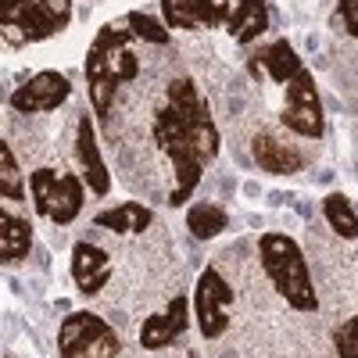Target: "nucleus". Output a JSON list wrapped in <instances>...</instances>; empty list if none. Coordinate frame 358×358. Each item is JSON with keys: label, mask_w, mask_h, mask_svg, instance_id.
<instances>
[{"label": "nucleus", "mask_w": 358, "mask_h": 358, "mask_svg": "<svg viewBox=\"0 0 358 358\" xmlns=\"http://www.w3.org/2000/svg\"><path fill=\"white\" fill-rule=\"evenodd\" d=\"M151 136L158 143V151L169 158L172 176H176L169 204L172 208L187 204L194 197L197 183H201L204 169L215 162L219 147H222L212 108H208L204 94L197 90V83L190 76H179V79L169 83L165 104L155 111Z\"/></svg>", "instance_id": "f257e3e1"}, {"label": "nucleus", "mask_w": 358, "mask_h": 358, "mask_svg": "<svg viewBox=\"0 0 358 358\" xmlns=\"http://www.w3.org/2000/svg\"><path fill=\"white\" fill-rule=\"evenodd\" d=\"M140 76V62L133 54V33L126 22H108L97 29L94 43L86 50V90L97 118H108L118 86Z\"/></svg>", "instance_id": "f03ea898"}, {"label": "nucleus", "mask_w": 358, "mask_h": 358, "mask_svg": "<svg viewBox=\"0 0 358 358\" xmlns=\"http://www.w3.org/2000/svg\"><path fill=\"white\" fill-rule=\"evenodd\" d=\"M258 262L265 268L273 290L283 297V301L294 312H315L319 308V294L312 283V268L305 262L301 244L287 233H262L258 236Z\"/></svg>", "instance_id": "7ed1b4c3"}, {"label": "nucleus", "mask_w": 358, "mask_h": 358, "mask_svg": "<svg viewBox=\"0 0 358 358\" xmlns=\"http://www.w3.org/2000/svg\"><path fill=\"white\" fill-rule=\"evenodd\" d=\"M29 197H33V208L43 219H50L54 226H69L79 219L86 204V183L72 172L36 169L29 176Z\"/></svg>", "instance_id": "20e7f679"}, {"label": "nucleus", "mask_w": 358, "mask_h": 358, "mask_svg": "<svg viewBox=\"0 0 358 358\" xmlns=\"http://www.w3.org/2000/svg\"><path fill=\"white\" fill-rule=\"evenodd\" d=\"M72 22V0H0V25L25 43L57 36Z\"/></svg>", "instance_id": "39448f33"}, {"label": "nucleus", "mask_w": 358, "mask_h": 358, "mask_svg": "<svg viewBox=\"0 0 358 358\" xmlns=\"http://www.w3.org/2000/svg\"><path fill=\"white\" fill-rule=\"evenodd\" d=\"M122 341L94 312H69L57 330V355L62 358H118Z\"/></svg>", "instance_id": "423d86ee"}, {"label": "nucleus", "mask_w": 358, "mask_h": 358, "mask_svg": "<svg viewBox=\"0 0 358 358\" xmlns=\"http://www.w3.org/2000/svg\"><path fill=\"white\" fill-rule=\"evenodd\" d=\"M233 301H236V294H233L229 280L219 273L215 265H208L204 273L197 276L194 294H190V312L197 319V330H201L204 341H219L229 330Z\"/></svg>", "instance_id": "0eeeda50"}, {"label": "nucleus", "mask_w": 358, "mask_h": 358, "mask_svg": "<svg viewBox=\"0 0 358 358\" xmlns=\"http://www.w3.org/2000/svg\"><path fill=\"white\" fill-rule=\"evenodd\" d=\"M283 94V111H280V122L305 136V140H319L326 133V115H322V97H319V86H315V76L308 69H301L287 86Z\"/></svg>", "instance_id": "6e6552de"}, {"label": "nucleus", "mask_w": 358, "mask_h": 358, "mask_svg": "<svg viewBox=\"0 0 358 358\" xmlns=\"http://www.w3.org/2000/svg\"><path fill=\"white\" fill-rule=\"evenodd\" d=\"M72 94V83L65 72L57 69H43L36 76H29L22 86H15V94L8 97V104L22 115H47L54 108H62Z\"/></svg>", "instance_id": "1a4fd4ad"}, {"label": "nucleus", "mask_w": 358, "mask_h": 358, "mask_svg": "<svg viewBox=\"0 0 358 358\" xmlns=\"http://www.w3.org/2000/svg\"><path fill=\"white\" fill-rule=\"evenodd\" d=\"M187 326H190V297L176 294L162 312L143 319V326H140V348L143 351H162V348H169V344H176L179 337H183Z\"/></svg>", "instance_id": "9d476101"}, {"label": "nucleus", "mask_w": 358, "mask_h": 358, "mask_svg": "<svg viewBox=\"0 0 358 358\" xmlns=\"http://www.w3.org/2000/svg\"><path fill=\"white\" fill-rule=\"evenodd\" d=\"M76 162H79V179L86 183V190H94L97 197H104L111 190V172L104 165V155H101V140H97V129H94V118L83 115L79 126H76Z\"/></svg>", "instance_id": "9b49d317"}, {"label": "nucleus", "mask_w": 358, "mask_h": 358, "mask_svg": "<svg viewBox=\"0 0 358 358\" xmlns=\"http://www.w3.org/2000/svg\"><path fill=\"white\" fill-rule=\"evenodd\" d=\"M69 268H72V283L79 287V294L94 297L111 280V255L101 244H94V241H76L72 244Z\"/></svg>", "instance_id": "f8f14e48"}, {"label": "nucleus", "mask_w": 358, "mask_h": 358, "mask_svg": "<svg viewBox=\"0 0 358 358\" xmlns=\"http://www.w3.org/2000/svg\"><path fill=\"white\" fill-rule=\"evenodd\" d=\"M158 4H162V22L169 29H183V33L215 29L229 15V8L219 0H158Z\"/></svg>", "instance_id": "ddd939ff"}, {"label": "nucleus", "mask_w": 358, "mask_h": 358, "mask_svg": "<svg viewBox=\"0 0 358 358\" xmlns=\"http://www.w3.org/2000/svg\"><path fill=\"white\" fill-rule=\"evenodd\" d=\"M251 158L268 176H294V172L305 169V155L297 151L294 143H287L276 133H265V129L255 133V140H251Z\"/></svg>", "instance_id": "4468645a"}, {"label": "nucleus", "mask_w": 358, "mask_h": 358, "mask_svg": "<svg viewBox=\"0 0 358 358\" xmlns=\"http://www.w3.org/2000/svg\"><path fill=\"white\" fill-rule=\"evenodd\" d=\"M155 222V212L140 201H122V204H111L104 212L94 215V226L97 229H111L115 236H140L143 229H151Z\"/></svg>", "instance_id": "2eb2a0df"}, {"label": "nucleus", "mask_w": 358, "mask_h": 358, "mask_svg": "<svg viewBox=\"0 0 358 358\" xmlns=\"http://www.w3.org/2000/svg\"><path fill=\"white\" fill-rule=\"evenodd\" d=\"M29 251H33V226H29V219L8 212L0 204V265H18Z\"/></svg>", "instance_id": "dca6fc26"}, {"label": "nucleus", "mask_w": 358, "mask_h": 358, "mask_svg": "<svg viewBox=\"0 0 358 358\" xmlns=\"http://www.w3.org/2000/svg\"><path fill=\"white\" fill-rule=\"evenodd\" d=\"M226 29L236 43H251L258 36H265L268 29V0H241L233 4L226 15Z\"/></svg>", "instance_id": "f3484780"}, {"label": "nucleus", "mask_w": 358, "mask_h": 358, "mask_svg": "<svg viewBox=\"0 0 358 358\" xmlns=\"http://www.w3.org/2000/svg\"><path fill=\"white\" fill-rule=\"evenodd\" d=\"M187 229L197 241H215V236L229 229V215H226V208L212 201H197L194 208H187Z\"/></svg>", "instance_id": "a211bd4d"}, {"label": "nucleus", "mask_w": 358, "mask_h": 358, "mask_svg": "<svg viewBox=\"0 0 358 358\" xmlns=\"http://www.w3.org/2000/svg\"><path fill=\"white\" fill-rule=\"evenodd\" d=\"M262 65H265V76L273 79V83H280V86H287L297 72L305 69L301 54H297V50H294V43H287V40L268 43V50L262 54Z\"/></svg>", "instance_id": "6ab92c4d"}, {"label": "nucleus", "mask_w": 358, "mask_h": 358, "mask_svg": "<svg viewBox=\"0 0 358 358\" xmlns=\"http://www.w3.org/2000/svg\"><path fill=\"white\" fill-rule=\"evenodd\" d=\"M322 219L341 241H358V212L344 194H326L322 197Z\"/></svg>", "instance_id": "aec40b11"}, {"label": "nucleus", "mask_w": 358, "mask_h": 358, "mask_svg": "<svg viewBox=\"0 0 358 358\" xmlns=\"http://www.w3.org/2000/svg\"><path fill=\"white\" fill-rule=\"evenodd\" d=\"M29 194V179L22 176V165L11 151L8 140H0V197L8 201H22Z\"/></svg>", "instance_id": "412c9836"}, {"label": "nucleus", "mask_w": 358, "mask_h": 358, "mask_svg": "<svg viewBox=\"0 0 358 358\" xmlns=\"http://www.w3.org/2000/svg\"><path fill=\"white\" fill-rule=\"evenodd\" d=\"M126 25H129V33L133 40H143V43H155V47H165L172 36H169V25L155 15H147V11H129L126 15Z\"/></svg>", "instance_id": "4be33fe9"}, {"label": "nucleus", "mask_w": 358, "mask_h": 358, "mask_svg": "<svg viewBox=\"0 0 358 358\" xmlns=\"http://www.w3.org/2000/svg\"><path fill=\"white\" fill-rule=\"evenodd\" d=\"M334 348L341 358H358V319L355 315L334 330Z\"/></svg>", "instance_id": "5701e85b"}, {"label": "nucleus", "mask_w": 358, "mask_h": 358, "mask_svg": "<svg viewBox=\"0 0 358 358\" xmlns=\"http://www.w3.org/2000/svg\"><path fill=\"white\" fill-rule=\"evenodd\" d=\"M337 11H341V22H344V29L358 40V0H341L337 4Z\"/></svg>", "instance_id": "b1692460"}]
</instances>
